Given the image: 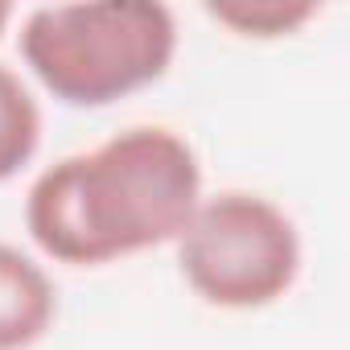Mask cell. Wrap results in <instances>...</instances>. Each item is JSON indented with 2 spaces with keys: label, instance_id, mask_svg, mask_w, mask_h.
<instances>
[{
  "label": "cell",
  "instance_id": "obj_2",
  "mask_svg": "<svg viewBox=\"0 0 350 350\" xmlns=\"http://www.w3.org/2000/svg\"><path fill=\"white\" fill-rule=\"evenodd\" d=\"M178 54V21L157 0L38 5L21 21V58L66 107H107L157 83Z\"/></svg>",
  "mask_w": 350,
  "mask_h": 350
},
{
  "label": "cell",
  "instance_id": "obj_4",
  "mask_svg": "<svg viewBox=\"0 0 350 350\" xmlns=\"http://www.w3.org/2000/svg\"><path fill=\"white\" fill-rule=\"evenodd\" d=\"M58 313L54 284L42 264L0 243V350H29Z\"/></svg>",
  "mask_w": 350,
  "mask_h": 350
},
{
  "label": "cell",
  "instance_id": "obj_3",
  "mask_svg": "<svg viewBox=\"0 0 350 350\" xmlns=\"http://www.w3.org/2000/svg\"><path fill=\"white\" fill-rule=\"evenodd\" d=\"M173 243L186 284L215 309H264L301 272L297 223L272 198L247 190L202 198Z\"/></svg>",
  "mask_w": 350,
  "mask_h": 350
},
{
  "label": "cell",
  "instance_id": "obj_7",
  "mask_svg": "<svg viewBox=\"0 0 350 350\" xmlns=\"http://www.w3.org/2000/svg\"><path fill=\"white\" fill-rule=\"evenodd\" d=\"M9 21H13V5H9V0H0V33H5Z\"/></svg>",
  "mask_w": 350,
  "mask_h": 350
},
{
  "label": "cell",
  "instance_id": "obj_1",
  "mask_svg": "<svg viewBox=\"0 0 350 350\" xmlns=\"http://www.w3.org/2000/svg\"><path fill=\"white\" fill-rule=\"evenodd\" d=\"M198 202L202 165L194 144L161 124H132L46 165L25 198V227L50 260L99 268L173 243Z\"/></svg>",
  "mask_w": 350,
  "mask_h": 350
},
{
  "label": "cell",
  "instance_id": "obj_5",
  "mask_svg": "<svg viewBox=\"0 0 350 350\" xmlns=\"http://www.w3.org/2000/svg\"><path fill=\"white\" fill-rule=\"evenodd\" d=\"M42 144V107L13 66L0 62V182L21 173Z\"/></svg>",
  "mask_w": 350,
  "mask_h": 350
},
{
  "label": "cell",
  "instance_id": "obj_6",
  "mask_svg": "<svg viewBox=\"0 0 350 350\" xmlns=\"http://www.w3.org/2000/svg\"><path fill=\"white\" fill-rule=\"evenodd\" d=\"M317 13H321L317 0H211L206 5L211 21H219L223 29L239 38H256V42L288 38L301 25H309Z\"/></svg>",
  "mask_w": 350,
  "mask_h": 350
}]
</instances>
